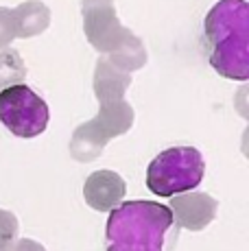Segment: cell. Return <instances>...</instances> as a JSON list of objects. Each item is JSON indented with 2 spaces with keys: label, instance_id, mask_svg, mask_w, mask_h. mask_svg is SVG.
Returning <instances> with one entry per match:
<instances>
[{
  "label": "cell",
  "instance_id": "16",
  "mask_svg": "<svg viewBox=\"0 0 249 251\" xmlns=\"http://www.w3.org/2000/svg\"><path fill=\"white\" fill-rule=\"evenodd\" d=\"M2 251H46V249L42 247V245L33 243V240L22 238V240H13V243L9 245L7 249H2Z\"/></svg>",
  "mask_w": 249,
  "mask_h": 251
},
{
  "label": "cell",
  "instance_id": "3",
  "mask_svg": "<svg viewBox=\"0 0 249 251\" xmlns=\"http://www.w3.org/2000/svg\"><path fill=\"white\" fill-rule=\"evenodd\" d=\"M205 175V162L195 147H171L147 168V188L157 197H177L190 192Z\"/></svg>",
  "mask_w": 249,
  "mask_h": 251
},
{
  "label": "cell",
  "instance_id": "12",
  "mask_svg": "<svg viewBox=\"0 0 249 251\" xmlns=\"http://www.w3.org/2000/svg\"><path fill=\"white\" fill-rule=\"evenodd\" d=\"M105 144H107V140L100 136L99 129L94 127L92 120H90V123H83L75 131L73 142H70V153H73V157L79 162H92L100 155Z\"/></svg>",
  "mask_w": 249,
  "mask_h": 251
},
{
  "label": "cell",
  "instance_id": "5",
  "mask_svg": "<svg viewBox=\"0 0 249 251\" xmlns=\"http://www.w3.org/2000/svg\"><path fill=\"white\" fill-rule=\"evenodd\" d=\"M81 13H83V31L88 42L105 55L116 50L131 31L121 24L112 0H83Z\"/></svg>",
  "mask_w": 249,
  "mask_h": 251
},
{
  "label": "cell",
  "instance_id": "4",
  "mask_svg": "<svg viewBox=\"0 0 249 251\" xmlns=\"http://www.w3.org/2000/svg\"><path fill=\"white\" fill-rule=\"evenodd\" d=\"M49 105L28 85L0 90V123L18 138H35L49 127Z\"/></svg>",
  "mask_w": 249,
  "mask_h": 251
},
{
  "label": "cell",
  "instance_id": "6",
  "mask_svg": "<svg viewBox=\"0 0 249 251\" xmlns=\"http://www.w3.org/2000/svg\"><path fill=\"white\" fill-rule=\"evenodd\" d=\"M171 212L179 227L186 229H203L217 214V201L203 192H184L171 201Z\"/></svg>",
  "mask_w": 249,
  "mask_h": 251
},
{
  "label": "cell",
  "instance_id": "1",
  "mask_svg": "<svg viewBox=\"0 0 249 251\" xmlns=\"http://www.w3.org/2000/svg\"><path fill=\"white\" fill-rule=\"evenodd\" d=\"M175 219L157 201H124L109 212L105 225L107 251H169Z\"/></svg>",
  "mask_w": 249,
  "mask_h": 251
},
{
  "label": "cell",
  "instance_id": "14",
  "mask_svg": "<svg viewBox=\"0 0 249 251\" xmlns=\"http://www.w3.org/2000/svg\"><path fill=\"white\" fill-rule=\"evenodd\" d=\"M18 236V219L7 210H0V251L7 249Z\"/></svg>",
  "mask_w": 249,
  "mask_h": 251
},
{
  "label": "cell",
  "instance_id": "7",
  "mask_svg": "<svg viewBox=\"0 0 249 251\" xmlns=\"http://www.w3.org/2000/svg\"><path fill=\"white\" fill-rule=\"evenodd\" d=\"M85 203L99 212H109L121 205L124 197V181L114 171H97L85 179Z\"/></svg>",
  "mask_w": 249,
  "mask_h": 251
},
{
  "label": "cell",
  "instance_id": "10",
  "mask_svg": "<svg viewBox=\"0 0 249 251\" xmlns=\"http://www.w3.org/2000/svg\"><path fill=\"white\" fill-rule=\"evenodd\" d=\"M11 11L13 22H16V37H22V40L40 35L50 24V9L40 0H26Z\"/></svg>",
  "mask_w": 249,
  "mask_h": 251
},
{
  "label": "cell",
  "instance_id": "9",
  "mask_svg": "<svg viewBox=\"0 0 249 251\" xmlns=\"http://www.w3.org/2000/svg\"><path fill=\"white\" fill-rule=\"evenodd\" d=\"M92 125L99 129V133L105 140H112L116 136H123L133 125V109L127 100H116V103H103L92 120Z\"/></svg>",
  "mask_w": 249,
  "mask_h": 251
},
{
  "label": "cell",
  "instance_id": "15",
  "mask_svg": "<svg viewBox=\"0 0 249 251\" xmlns=\"http://www.w3.org/2000/svg\"><path fill=\"white\" fill-rule=\"evenodd\" d=\"M16 40V22L13 11L7 7H0V50L9 48V44Z\"/></svg>",
  "mask_w": 249,
  "mask_h": 251
},
{
  "label": "cell",
  "instance_id": "2",
  "mask_svg": "<svg viewBox=\"0 0 249 251\" xmlns=\"http://www.w3.org/2000/svg\"><path fill=\"white\" fill-rule=\"evenodd\" d=\"M210 66L225 79L249 76V4L245 0H219L203 22Z\"/></svg>",
  "mask_w": 249,
  "mask_h": 251
},
{
  "label": "cell",
  "instance_id": "8",
  "mask_svg": "<svg viewBox=\"0 0 249 251\" xmlns=\"http://www.w3.org/2000/svg\"><path fill=\"white\" fill-rule=\"evenodd\" d=\"M131 85V75L118 70L116 66L109 64L107 57H100L94 70V94L99 103H116L123 100L124 92Z\"/></svg>",
  "mask_w": 249,
  "mask_h": 251
},
{
  "label": "cell",
  "instance_id": "11",
  "mask_svg": "<svg viewBox=\"0 0 249 251\" xmlns=\"http://www.w3.org/2000/svg\"><path fill=\"white\" fill-rule=\"evenodd\" d=\"M109 64L116 66L118 70L131 75L133 70L142 68L147 64V48L142 44V40L133 31H129V35L123 40V44L116 48L114 52L107 55Z\"/></svg>",
  "mask_w": 249,
  "mask_h": 251
},
{
  "label": "cell",
  "instance_id": "13",
  "mask_svg": "<svg viewBox=\"0 0 249 251\" xmlns=\"http://www.w3.org/2000/svg\"><path fill=\"white\" fill-rule=\"evenodd\" d=\"M25 76L26 66L22 61V55L16 48H2L0 50V90L25 83Z\"/></svg>",
  "mask_w": 249,
  "mask_h": 251
}]
</instances>
